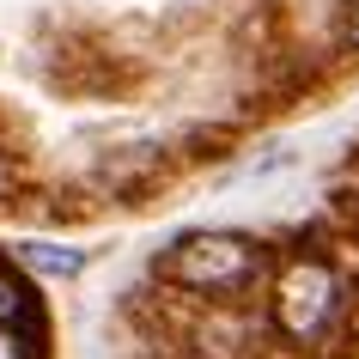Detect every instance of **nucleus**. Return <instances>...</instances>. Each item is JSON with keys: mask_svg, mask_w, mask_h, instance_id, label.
<instances>
[{"mask_svg": "<svg viewBox=\"0 0 359 359\" xmlns=\"http://www.w3.org/2000/svg\"><path fill=\"white\" fill-rule=\"evenodd\" d=\"M274 323L286 341L299 347H329L347 323V286L329 262L317 256H292L274 280Z\"/></svg>", "mask_w": 359, "mask_h": 359, "instance_id": "nucleus-1", "label": "nucleus"}, {"mask_svg": "<svg viewBox=\"0 0 359 359\" xmlns=\"http://www.w3.org/2000/svg\"><path fill=\"white\" fill-rule=\"evenodd\" d=\"M256 268H262V250L231 231H195L183 244H170L165 256V274L189 292H244Z\"/></svg>", "mask_w": 359, "mask_h": 359, "instance_id": "nucleus-2", "label": "nucleus"}, {"mask_svg": "<svg viewBox=\"0 0 359 359\" xmlns=\"http://www.w3.org/2000/svg\"><path fill=\"white\" fill-rule=\"evenodd\" d=\"M25 262L43 268V274H79L86 256H79V250H61V244H25Z\"/></svg>", "mask_w": 359, "mask_h": 359, "instance_id": "nucleus-3", "label": "nucleus"}, {"mask_svg": "<svg viewBox=\"0 0 359 359\" xmlns=\"http://www.w3.org/2000/svg\"><path fill=\"white\" fill-rule=\"evenodd\" d=\"M25 304H31V299H25V286L13 280L6 268H0V323H19V317H25Z\"/></svg>", "mask_w": 359, "mask_h": 359, "instance_id": "nucleus-4", "label": "nucleus"}, {"mask_svg": "<svg viewBox=\"0 0 359 359\" xmlns=\"http://www.w3.org/2000/svg\"><path fill=\"white\" fill-rule=\"evenodd\" d=\"M341 43L359 49V0H347V25H341Z\"/></svg>", "mask_w": 359, "mask_h": 359, "instance_id": "nucleus-5", "label": "nucleus"}, {"mask_svg": "<svg viewBox=\"0 0 359 359\" xmlns=\"http://www.w3.org/2000/svg\"><path fill=\"white\" fill-rule=\"evenodd\" d=\"M13 183H19V177H13V158H6V152H0V201H6V195H13Z\"/></svg>", "mask_w": 359, "mask_h": 359, "instance_id": "nucleus-6", "label": "nucleus"}]
</instances>
